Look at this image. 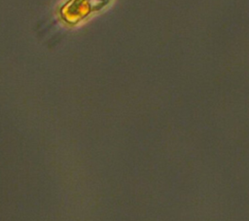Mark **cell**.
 Instances as JSON below:
<instances>
[{"mask_svg":"<svg viewBox=\"0 0 249 221\" xmlns=\"http://www.w3.org/2000/svg\"><path fill=\"white\" fill-rule=\"evenodd\" d=\"M111 0H66L59 9L60 17L68 23L82 20L93 12L101 10Z\"/></svg>","mask_w":249,"mask_h":221,"instance_id":"obj_1","label":"cell"}]
</instances>
